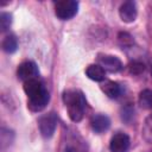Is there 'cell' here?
<instances>
[{"instance_id": "52a82bcc", "label": "cell", "mask_w": 152, "mask_h": 152, "mask_svg": "<svg viewBox=\"0 0 152 152\" xmlns=\"http://www.w3.org/2000/svg\"><path fill=\"white\" fill-rule=\"evenodd\" d=\"M97 64H100L104 71H109V72H118L122 69V63L121 61L116 57V56H112V55H102L97 58Z\"/></svg>"}, {"instance_id": "5bb4252c", "label": "cell", "mask_w": 152, "mask_h": 152, "mask_svg": "<svg viewBox=\"0 0 152 152\" xmlns=\"http://www.w3.org/2000/svg\"><path fill=\"white\" fill-rule=\"evenodd\" d=\"M141 135L146 142L152 144V113L145 119V122L141 128Z\"/></svg>"}, {"instance_id": "e0dca14e", "label": "cell", "mask_w": 152, "mask_h": 152, "mask_svg": "<svg viewBox=\"0 0 152 152\" xmlns=\"http://www.w3.org/2000/svg\"><path fill=\"white\" fill-rule=\"evenodd\" d=\"M64 152H77V151H76L74 147H68V148H66Z\"/></svg>"}, {"instance_id": "2e32d148", "label": "cell", "mask_w": 152, "mask_h": 152, "mask_svg": "<svg viewBox=\"0 0 152 152\" xmlns=\"http://www.w3.org/2000/svg\"><path fill=\"white\" fill-rule=\"evenodd\" d=\"M144 69H145L144 64H141L139 62H133L131 64V66H129V71L132 74H140L141 71H144Z\"/></svg>"}, {"instance_id": "9a60e30c", "label": "cell", "mask_w": 152, "mask_h": 152, "mask_svg": "<svg viewBox=\"0 0 152 152\" xmlns=\"http://www.w3.org/2000/svg\"><path fill=\"white\" fill-rule=\"evenodd\" d=\"M12 24V15L10 13H6V12H2L0 14V27H1V31L5 32L10 28Z\"/></svg>"}, {"instance_id": "4fadbf2b", "label": "cell", "mask_w": 152, "mask_h": 152, "mask_svg": "<svg viewBox=\"0 0 152 152\" xmlns=\"http://www.w3.org/2000/svg\"><path fill=\"white\" fill-rule=\"evenodd\" d=\"M18 48V39L14 34H7L2 40V49L7 53H12Z\"/></svg>"}, {"instance_id": "6da1fadb", "label": "cell", "mask_w": 152, "mask_h": 152, "mask_svg": "<svg viewBox=\"0 0 152 152\" xmlns=\"http://www.w3.org/2000/svg\"><path fill=\"white\" fill-rule=\"evenodd\" d=\"M24 91L27 96V107L32 112H40L50 100V94L39 78L24 82Z\"/></svg>"}, {"instance_id": "30bf717a", "label": "cell", "mask_w": 152, "mask_h": 152, "mask_svg": "<svg viewBox=\"0 0 152 152\" xmlns=\"http://www.w3.org/2000/svg\"><path fill=\"white\" fill-rule=\"evenodd\" d=\"M101 89L110 99H118L122 91L120 84L118 82H114V81H104L101 84Z\"/></svg>"}, {"instance_id": "7c38bea8", "label": "cell", "mask_w": 152, "mask_h": 152, "mask_svg": "<svg viewBox=\"0 0 152 152\" xmlns=\"http://www.w3.org/2000/svg\"><path fill=\"white\" fill-rule=\"evenodd\" d=\"M138 102L142 109H150L152 110V90L150 89H144L140 91Z\"/></svg>"}, {"instance_id": "3957f363", "label": "cell", "mask_w": 152, "mask_h": 152, "mask_svg": "<svg viewBox=\"0 0 152 152\" xmlns=\"http://www.w3.org/2000/svg\"><path fill=\"white\" fill-rule=\"evenodd\" d=\"M78 2L74 0H62L55 4V14L61 20H69L76 15Z\"/></svg>"}, {"instance_id": "7a4b0ae2", "label": "cell", "mask_w": 152, "mask_h": 152, "mask_svg": "<svg viewBox=\"0 0 152 152\" xmlns=\"http://www.w3.org/2000/svg\"><path fill=\"white\" fill-rule=\"evenodd\" d=\"M63 102L65 104L69 118L74 122H78L83 119L86 112V97L78 89H68L63 93Z\"/></svg>"}, {"instance_id": "5b68a950", "label": "cell", "mask_w": 152, "mask_h": 152, "mask_svg": "<svg viewBox=\"0 0 152 152\" xmlns=\"http://www.w3.org/2000/svg\"><path fill=\"white\" fill-rule=\"evenodd\" d=\"M18 78L21 80L23 82H27L30 80L39 78V70L38 66L34 62L32 61H24L23 63L19 64L18 70H17Z\"/></svg>"}, {"instance_id": "ac0fdd59", "label": "cell", "mask_w": 152, "mask_h": 152, "mask_svg": "<svg viewBox=\"0 0 152 152\" xmlns=\"http://www.w3.org/2000/svg\"><path fill=\"white\" fill-rule=\"evenodd\" d=\"M151 77H152V69H151Z\"/></svg>"}, {"instance_id": "8992f818", "label": "cell", "mask_w": 152, "mask_h": 152, "mask_svg": "<svg viewBox=\"0 0 152 152\" xmlns=\"http://www.w3.org/2000/svg\"><path fill=\"white\" fill-rule=\"evenodd\" d=\"M129 144H131L129 137L126 133L118 132L112 137L109 142V148L110 152H126L129 147Z\"/></svg>"}, {"instance_id": "8fae6325", "label": "cell", "mask_w": 152, "mask_h": 152, "mask_svg": "<svg viewBox=\"0 0 152 152\" xmlns=\"http://www.w3.org/2000/svg\"><path fill=\"white\" fill-rule=\"evenodd\" d=\"M86 75L90 80H93V81L102 82V81H104L106 71H104V69L100 64H90L86 69Z\"/></svg>"}, {"instance_id": "ba28073f", "label": "cell", "mask_w": 152, "mask_h": 152, "mask_svg": "<svg viewBox=\"0 0 152 152\" xmlns=\"http://www.w3.org/2000/svg\"><path fill=\"white\" fill-rule=\"evenodd\" d=\"M137 14H138V10H137V4L134 1H125L119 8V15L121 20L125 23L134 21Z\"/></svg>"}, {"instance_id": "277c9868", "label": "cell", "mask_w": 152, "mask_h": 152, "mask_svg": "<svg viewBox=\"0 0 152 152\" xmlns=\"http://www.w3.org/2000/svg\"><path fill=\"white\" fill-rule=\"evenodd\" d=\"M38 126L40 134L44 138H50L53 135L56 128H57V116L53 112H50L48 114H44L38 120Z\"/></svg>"}, {"instance_id": "9c48e42d", "label": "cell", "mask_w": 152, "mask_h": 152, "mask_svg": "<svg viewBox=\"0 0 152 152\" xmlns=\"http://www.w3.org/2000/svg\"><path fill=\"white\" fill-rule=\"evenodd\" d=\"M90 126L95 133H102L110 126V120L104 114H95L90 120Z\"/></svg>"}]
</instances>
